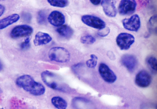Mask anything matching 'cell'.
I'll use <instances>...</instances> for the list:
<instances>
[{
	"instance_id": "obj_10",
	"label": "cell",
	"mask_w": 157,
	"mask_h": 109,
	"mask_svg": "<svg viewBox=\"0 0 157 109\" xmlns=\"http://www.w3.org/2000/svg\"><path fill=\"white\" fill-rule=\"evenodd\" d=\"M136 83L139 87L146 88L150 85L151 77L147 71L142 70L137 75L136 78Z\"/></svg>"
},
{
	"instance_id": "obj_11",
	"label": "cell",
	"mask_w": 157,
	"mask_h": 109,
	"mask_svg": "<svg viewBox=\"0 0 157 109\" xmlns=\"http://www.w3.org/2000/svg\"><path fill=\"white\" fill-rule=\"evenodd\" d=\"M49 23L55 27H60L65 23V17L63 14L58 11L54 10L51 13L48 18Z\"/></svg>"
},
{
	"instance_id": "obj_29",
	"label": "cell",
	"mask_w": 157,
	"mask_h": 109,
	"mask_svg": "<svg viewBox=\"0 0 157 109\" xmlns=\"http://www.w3.org/2000/svg\"><path fill=\"white\" fill-rule=\"evenodd\" d=\"M3 68V65L1 61H0V72L2 70Z\"/></svg>"
},
{
	"instance_id": "obj_9",
	"label": "cell",
	"mask_w": 157,
	"mask_h": 109,
	"mask_svg": "<svg viewBox=\"0 0 157 109\" xmlns=\"http://www.w3.org/2000/svg\"><path fill=\"white\" fill-rule=\"evenodd\" d=\"M33 28L29 25H24L17 26L13 29L10 35L13 38L26 37L33 32Z\"/></svg>"
},
{
	"instance_id": "obj_21",
	"label": "cell",
	"mask_w": 157,
	"mask_h": 109,
	"mask_svg": "<svg viewBox=\"0 0 157 109\" xmlns=\"http://www.w3.org/2000/svg\"><path fill=\"white\" fill-rule=\"evenodd\" d=\"M90 57L91 59L86 62L87 66L90 68H94L97 64L98 58L94 54H91Z\"/></svg>"
},
{
	"instance_id": "obj_14",
	"label": "cell",
	"mask_w": 157,
	"mask_h": 109,
	"mask_svg": "<svg viewBox=\"0 0 157 109\" xmlns=\"http://www.w3.org/2000/svg\"><path fill=\"white\" fill-rule=\"evenodd\" d=\"M52 40V37L48 34L39 32L35 36L34 43L36 46L45 45L50 43Z\"/></svg>"
},
{
	"instance_id": "obj_7",
	"label": "cell",
	"mask_w": 157,
	"mask_h": 109,
	"mask_svg": "<svg viewBox=\"0 0 157 109\" xmlns=\"http://www.w3.org/2000/svg\"><path fill=\"white\" fill-rule=\"evenodd\" d=\"M122 24L126 29L131 31L137 32L139 30L141 26L140 17L138 14H134L129 19H123Z\"/></svg>"
},
{
	"instance_id": "obj_3",
	"label": "cell",
	"mask_w": 157,
	"mask_h": 109,
	"mask_svg": "<svg viewBox=\"0 0 157 109\" xmlns=\"http://www.w3.org/2000/svg\"><path fill=\"white\" fill-rule=\"evenodd\" d=\"M41 77L43 82L50 88L55 90L63 91L62 83L56 75L48 71L42 72Z\"/></svg>"
},
{
	"instance_id": "obj_6",
	"label": "cell",
	"mask_w": 157,
	"mask_h": 109,
	"mask_svg": "<svg viewBox=\"0 0 157 109\" xmlns=\"http://www.w3.org/2000/svg\"><path fill=\"white\" fill-rule=\"evenodd\" d=\"M136 2L135 0H121L119 6V12L122 15H130L136 10Z\"/></svg>"
},
{
	"instance_id": "obj_8",
	"label": "cell",
	"mask_w": 157,
	"mask_h": 109,
	"mask_svg": "<svg viewBox=\"0 0 157 109\" xmlns=\"http://www.w3.org/2000/svg\"><path fill=\"white\" fill-rule=\"evenodd\" d=\"M98 71L101 77L105 82L111 84L114 83L116 80V75L105 64H101Z\"/></svg>"
},
{
	"instance_id": "obj_15",
	"label": "cell",
	"mask_w": 157,
	"mask_h": 109,
	"mask_svg": "<svg viewBox=\"0 0 157 109\" xmlns=\"http://www.w3.org/2000/svg\"><path fill=\"white\" fill-rule=\"evenodd\" d=\"M20 19L17 14H13L0 20V30L3 29L14 23Z\"/></svg>"
},
{
	"instance_id": "obj_4",
	"label": "cell",
	"mask_w": 157,
	"mask_h": 109,
	"mask_svg": "<svg viewBox=\"0 0 157 109\" xmlns=\"http://www.w3.org/2000/svg\"><path fill=\"white\" fill-rule=\"evenodd\" d=\"M134 36L129 33H122L117 37L116 42L118 46L122 50L129 49L135 42Z\"/></svg>"
},
{
	"instance_id": "obj_22",
	"label": "cell",
	"mask_w": 157,
	"mask_h": 109,
	"mask_svg": "<svg viewBox=\"0 0 157 109\" xmlns=\"http://www.w3.org/2000/svg\"><path fill=\"white\" fill-rule=\"evenodd\" d=\"M96 41L95 38L93 36L87 35L82 36L81 38V41L84 44L92 45Z\"/></svg>"
},
{
	"instance_id": "obj_19",
	"label": "cell",
	"mask_w": 157,
	"mask_h": 109,
	"mask_svg": "<svg viewBox=\"0 0 157 109\" xmlns=\"http://www.w3.org/2000/svg\"><path fill=\"white\" fill-rule=\"evenodd\" d=\"M147 63L148 67L153 72H155L157 70V61L156 58L150 56L147 59Z\"/></svg>"
},
{
	"instance_id": "obj_27",
	"label": "cell",
	"mask_w": 157,
	"mask_h": 109,
	"mask_svg": "<svg viewBox=\"0 0 157 109\" xmlns=\"http://www.w3.org/2000/svg\"><path fill=\"white\" fill-rule=\"evenodd\" d=\"M101 0H90L91 2L94 5L97 6L99 5Z\"/></svg>"
},
{
	"instance_id": "obj_18",
	"label": "cell",
	"mask_w": 157,
	"mask_h": 109,
	"mask_svg": "<svg viewBox=\"0 0 157 109\" xmlns=\"http://www.w3.org/2000/svg\"><path fill=\"white\" fill-rule=\"evenodd\" d=\"M49 4L52 6L63 8L68 4V0H47Z\"/></svg>"
},
{
	"instance_id": "obj_13",
	"label": "cell",
	"mask_w": 157,
	"mask_h": 109,
	"mask_svg": "<svg viewBox=\"0 0 157 109\" xmlns=\"http://www.w3.org/2000/svg\"><path fill=\"white\" fill-rule=\"evenodd\" d=\"M115 0H103L101 6L105 14L109 17H115L117 14Z\"/></svg>"
},
{
	"instance_id": "obj_30",
	"label": "cell",
	"mask_w": 157,
	"mask_h": 109,
	"mask_svg": "<svg viewBox=\"0 0 157 109\" xmlns=\"http://www.w3.org/2000/svg\"><path fill=\"white\" fill-rule=\"evenodd\" d=\"M6 1V0H0V1Z\"/></svg>"
},
{
	"instance_id": "obj_23",
	"label": "cell",
	"mask_w": 157,
	"mask_h": 109,
	"mask_svg": "<svg viewBox=\"0 0 157 109\" xmlns=\"http://www.w3.org/2000/svg\"><path fill=\"white\" fill-rule=\"evenodd\" d=\"M46 16L45 13L43 10L40 11L38 13L37 17L38 23L40 25L45 23L46 21Z\"/></svg>"
},
{
	"instance_id": "obj_12",
	"label": "cell",
	"mask_w": 157,
	"mask_h": 109,
	"mask_svg": "<svg viewBox=\"0 0 157 109\" xmlns=\"http://www.w3.org/2000/svg\"><path fill=\"white\" fill-rule=\"evenodd\" d=\"M122 64L130 72H133L137 67V61L136 58L131 54H125L121 59Z\"/></svg>"
},
{
	"instance_id": "obj_17",
	"label": "cell",
	"mask_w": 157,
	"mask_h": 109,
	"mask_svg": "<svg viewBox=\"0 0 157 109\" xmlns=\"http://www.w3.org/2000/svg\"><path fill=\"white\" fill-rule=\"evenodd\" d=\"M51 101L53 106L57 109H65L67 107V101L60 97H54Z\"/></svg>"
},
{
	"instance_id": "obj_24",
	"label": "cell",
	"mask_w": 157,
	"mask_h": 109,
	"mask_svg": "<svg viewBox=\"0 0 157 109\" xmlns=\"http://www.w3.org/2000/svg\"><path fill=\"white\" fill-rule=\"evenodd\" d=\"M30 38L28 37L25 39V41L22 43L21 45V48L22 49H27L30 46Z\"/></svg>"
},
{
	"instance_id": "obj_5",
	"label": "cell",
	"mask_w": 157,
	"mask_h": 109,
	"mask_svg": "<svg viewBox=\"0 0 157 109\" xmlns=\"http://www.w3.org/2000/svg\"><path fill=\"white\" fill-rule=\"evenodd\" d=\"M82 22L87 26L101 30L105 27V22L98 17L90 15H85L81 19Z\"/></svg>"
},
{
	"instance_id": "obj_28",
	"label": "cell",
	"mask_w": 157,
	"mask_h": 109,
	"mask_svg": "<svg viewBox=\"0 0 157 109\" xmlns=\"http://www.w3.org/2000/svg\"><path fill=\"white\" fill-rule=\"evenodd\" d=\"M5 10V7L4 6L0 5V17L4 13Z\"/></svg>"
},
{
	"instance_id": "obj_2",
	"label": "cell",
	"mask_w": 157,
	"mask_h": 109,
	"mask_svg": "<svg viewBox=\"0 0 157 109\" xmlns=\"http://www.w3.org/2000/svg\"><path fill=\"white\" fill-rule=\"evenodd\" d=\"M49 59L59 63H65L70 59V54L68 51L63 47H56L51 49L48 53Z\"/></svg>"
},
{
	"instance_id": "obj_20",
	"label": "cell",
	"mask_w": 157,
	"mask_h": 109,
	"mask_svg": "<svg viewBox=\"0 0 157 109\" xmlns=\"http://www.w3.org/2000/svg\"><path fill=\"white\" fill-rule=\"evenodd\" d=\"M148 27L150 31H156L157 27V16H153L150 19L148 24Z\"/></svg>"
},
{
	"instance_id": "obj_1",
	"label": "cell",
	"mask_w": 157,
	"mask_h": 109,
	"mask_svg": "<svg viewBox=\"0 0 157 109\" xmlns=\"http://www.w3.org/2000/svg\"><path fill=\"white\" fill-rule=\"evenodd\" d=\"M16 83L20 88L34 96L42 95L45 92V87L41 84L35 81L30 75L20 76L16 80Z\"/></svg>"
},
{
	"instance_id": "obj_25",
	"label": "cell",
	"mask_w": 157,
	"mask_h": 109,
	"mask_svg": "<svg viewBox=\"0 0 157 109\" xmlns=\"http://www.w3.org/2000/svg\"><path fill=\"white\" fill-rule=\"evenodd\" d=\"M100 30L101 31L98 32V34L101 37H105L107 36L110 31L109 28L105 27Z\"/></svg>"
},
{
	"instance_id": "obj_16",
	"label": "cell",
	"mask_w": 157,
	"mask_h": 109,
	"mask_svg": "<svg viewBox=\"0 0 157 109\" xmlns=\"http://www.w3.org/2000/svg\"><path fill=\"white\" fill-rule=\"evenodd\" d=\"M56 31L62 37L66 38L71 37L74 33L72 28L67 25H63L59 27L57 29Z\"/></svg>"
},
{
	"instance_id": "obj_26",
	"label": "cell",
	"mask_w": 157,
	"mask_h": 109,
	"mask_svg": "<svg viewBox=\"0 0 157 109\" xmlns=\"http://www.w3.org/2000/svg\"><path fill=\"white\" fill-rule=\"evenodd\" d=\"M23 19L24 21L29 22L32 19V16L31 14L29 13H24L23 14Z\"/></svg>"
}]
</instances>
